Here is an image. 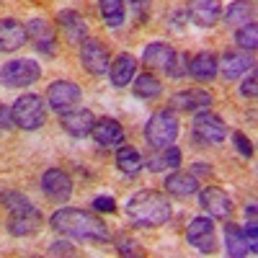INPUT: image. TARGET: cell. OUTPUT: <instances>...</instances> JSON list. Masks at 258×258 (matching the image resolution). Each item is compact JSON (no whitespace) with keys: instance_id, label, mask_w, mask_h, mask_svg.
<instances>
[{"instance_id":"cell-1","label":"cell","mask_w":258,"mask_h":258,"mask_svg":"<svg viewBox=\"0 0 258 258\" xmlns=\"http://www.w3.org/2000/svg\"><path fill=\"white\" fill-rule=\"evenodd\" d=\"M49 227L59 235H68L75 240H88V243H109L111 230L101 217H96L93 212L75 209V207H59L52 217Z\"/></svg>"},{"instance_id":"cell-2","label":"cell","mask_w":258,"mask_h":258,"mask_svg":"<svg viewBox=\"0 0 258 258\" xmlns=\"http://www.w3.org/2000/svg\"><path fill=\"white\" fill-rule=\"evenodd\" d=\"M126 217L135 227L150 230V227H160L170 220V202L165 199V194L155 188H142L132 194L126 202Z\"/></svg>"},{"instance_id":"cell-3","label":"cell","mask_w":258,"mask_h":258,"mask_svg":"<svg viewBox=\"0 0 258 258\" xmlns=\"http://www.w3.org/2000/svg\"><path fill=\"white\" fill-rule=\"evenodd\" d=\"M0 202L8 209V232L16 235V238H29V235H36L41 227V212L39 207H34L24 194L18 191H6L0 194Z\"/></svg>"},{"instance_id":"cell-4","label":"cell","mask_w":258,"mask_h":258,"mask_svg":"<svg viewBox=\"0 0 258 258\" xmlns=\"http://www.w3.org/2000/svg\"><path fill=\"white\" fill-rule=\"evenodd\" d=\"M142 59H145L147 68L160 70L170 78L186 75V64H188V57L176 52L170 44H165V41H153V44H147L145 52H142Z\"/></svg>"},{"instance_id":"cell-5","label":"cell","mask_w":258,"mask_h":258,"mask_svg":"<svg viewBox=\"0 0 258 258\" xmlns=\"http://www.w3.org/2000/svg\"><path fill=\"white\" fill-rule=\"evenodd\" d=\"M11 114H13L16 126L26 129V132H34V129H41L47 124V101L36 93H24L13 101Z\"/></svg>"},{"instance_id":"cell-6","label":"cell","mask_w":258,"mask_h":258,"mask_svg":"<svg viewBox=\"0 0 258 258\" xmlns=\"http://www.w3.org/2000/svg\"><path fill=\"white\" fill-rule=\"evenodd\" d=\"M178 137V116L173 109H160L145 124V140L150 147H168Z\"/></svg>"},{"instance_id":"cell-7","label":"cell","mask_w":258,"mask_h":258,"mask_svg":"<svg viewBox=\"0 0 258 258\" xmlns=\"http://www.w3.org/2000/svg\"><path fill=\"white\" fill-rule=\"evenodd\" d=\"M225 135H227V126L214 111L209 109L197 111L194 124H191V140L197 147H214L225 140Z\"/></svg>"},{"instance_id":"cell-8","label":"cell","mask_w":258,"mask_h":258,"mask_svg":"<svg viewBox=\"0 0 258 258\" xmlns=\"http://www.w3.org/2000/svg\"><path fill=\"white\" fill-rule=\"evenodd\" d=\"M39 78H41V64L31 57L11 59L0 68V83L6 88H26V85H34Z\"/></svg>"},{"instance_id":"cell-9","label":"cell","mask_w":258,"mask_h":258,"mask_svg":"<svg viewBox=\"0 0 258 258\" xmlns=\"http://www.w3.org/2000/svg\"><path fill=\"white\" fill-rule=\"evenodd\" d=\"M80 98H83V91H80L78 83H73V80H54V83H49L44 101H47V106L52 111L64 114V111L75 109V106L80 103Z\"/></svg>"},{"instance_id":"cell-10","label":"cell","mask_w":258,"mask_h":258,"mask_svg":"<svg viewBox=\"0 0 258 258\" xmlns=\"http://www.w3.org/2000/svg\"><path fill=\"white\" fill-rule=\"evenodd\" d=\"M80 64L91 75L109 73V64H111L109 47H106L101 39H85L83 44H80Z\"/></svg>"},{"instance_id":"cell-11","label":"cell","mask_w":258,"mask_h":258,"mask_svg":"<svg viewBox=\"0 0 258 258\" xmlns=\"http://www.w3.org/2000/svg\"><path fill=\"white\" fill-rule=\"evenodd\" d=\"M41 191L47 194L49 202L64 204L73 197V178L59 168H49V170H44V176H41Z\"/></svg>"},{"instance_id":"cell-12","label":"cell","mask_w":258,"mask_h":258,"mask_svg":"<svg viewBox=\"0 0 258 258\" xmlns=\"http://www.w3.org/2000/svg\"><path fill=\"white\" fill-rule=\"evenodd\" d=\"M186 240L199 253H214L217 240H214V222H212V217H194L191 225L186 227Z\"/></svg>"},{"instance_id":"cell-13","label":"cell","mask_w":258,"mask_h":258,"mask_svg":"<svg viewBox=\"0 0 258 258\" xmlns=\"http://www.w3.org/2000/svg\"><path fill=\"white\" fill-rule=\"evenodd\" d=\"M199 194V204L209 217H230L232 214V199L217 186H204L197 191Z\"/></svg>"},{"instance_id":"cell-14","label":"cell","mask_w":258,"mask_h":258,"mask_svg":"<svg viewBox=\"0 0 258 258\" xmlns=\"http://www.w3.org/2000/svg\"><path fill=\"white\" fill-rule=\"evenodd\" d=\"M212 103L214 98L204 88H186V91H178L170 96V109H176V111H202V109H209Z\"/></svg>"},{"instance_id":"cell-15","label":"cell","mask_w":258,"mask_h":258,"mask_svg":"<svg viewBox=\"0 0 258 258\" xmlns=\"http://www.w3.org/2000/svg\"><path fill=\"white\" fill-rule=\"evenodd\" d=\"M188 18L197 26H214L222 18V0H188Z\"/></svg>"},{"instance_id":"cell-16","label":"cell","mask_w":258,"mask_h":258,"mask_svg":"<svg viewBox=\"0 0 258 258\" xmlns=\"http://www.w3.org/2000/svg\"><path fill=\"white\" fill-rule=\"evenodd\" d=\"M29 31L18 18H0V52H16L26 44Z\"/></svg>"},{"instance_id":"cell-17","label":"cell","mask_w":258,"mask_h":258,"mask_svg":"<svg viewBox=\"0 0 258 258\" xmlns=\"http://www.w3.org/2000/svg\"><path fill=\"white\" fill-rule=\"evenodd\" d=\"M91 137H93L96 145H101L103 150H106V147H116V145L124 142V129H121V124H119L116 119L101 116V119H96V124H93V129H91Z\"/></svg>"},{"instance_id":"cell-18","label":"cell","mask_w":258,"mask_h":258,"mask_svg":"<svg viewBox=\"0 0 258 258\" xmlns=\"http://www.w3.org/2000/svg\"><path fill=\"white\" fill-rule=\"evenodd\" d=\"M59 124H62V129H64L68 135H73V137H85V135H91V129H93V124H96V116H93V111H88V109H70V111L59 114Z\"/></svg>"},{"instance_id":"cell-19","label":"cell","mask_w":258,"mask_h":258,"mask_svg":"<svg viewBox=\"0 0 258 258\" xmlns=\"http://www.w3.org/2000/svg\"><path fill=\"white\" fill-rule=\"evenodd\" d=\"M253 68V57L245 49H230L220 59V70L225 80H238Z\"/></svg>"},{"instance_id":"cell-20","label":"cell","mask_w":258,"mask_h":258,"mask_svg":"<svg viewBox=\"0 0 258 258\" xmlns=\"http://www.w3.org/2000/svg\"><path fill=\"white\" fill-rule=\"evenodd\" d=\"M59 21V29L64 34V39L70 41V44H83L85 39H88V24H85V18L75 11H62L57 16Z\"/></svg>"},{"instance_id":"cell-21","label":"cell","mask_w":258,"mask_h":258,"mask_svg":"<svg viewBox=\"0 0 258 258\" xmlns=\"http://www.w3.org/2000/svg\"><path fill=\"white\" fill-rule=\"evenodd\" d=\"M181 165V150L176 145L168 147H155L153 155L145 158V168L153 170V173H163V170H176Z\"/></svg>"},{"instance_id":"cell-22","label":"cell","mask_w":258,"mask_h":258,"mask_svg":"<svg viewBox=\"0 0 258 258\" xmlns=\"http://www.w3.org/2000/svg\"><path fill=\"white\" fill-rule=\"evenodd\" d=\"M186 73L194 78V80H212L214 75L220 73V59L214 57L212 52H199V54H194L186 64Z\"/></svg>"},{"instance_id":"cell-23","label":"cell","mask_w":258,"mask_h":258,"mask_svg":"<svg viewBox=\"0 0 258 258\" xmlns=\"http://www.w3.org/2000/svg\"><path fill=\"white\" fill-rule=\"evenodd\" d=\"M163 186H165L168 194H173V197H178V199L194 197V194L202 188L199 186V178L194 176V173H186V170H176V173H170Z\"/></svg>"},{"instance_id":"cell-24","label":"cell","mask_w":258,"mask_h":258,"mask_svg":"<svg viewBox=\"0 0 258 258\" xmlns=\"http://www.w3.org/2000/svg\"><path fill=\"white\" fill-rule=\"evenodd\" d=\"M135 70H137L135 54L121 52V54L109 64V78H111V83L116 85V88H124V85H129V83L135 80Z\"/></svg>"},{"instance_id":"cell-25","label":"cell","mask_w":258,"mask_h":258,"mask_svg":"<svg viewBox=\"0 0 258 258\" xmlns=\"http://www.w3.org/2000/svg\"><path fill=\"white\" fill-rule=\"evenodd\" d=\"M222 18H225V26L240 29V26L250 24V21H255V8L250 0H232L227 6V11L222 13Z\"/></svg>"},{"instance_id":"cell-26","label":"cell","mask_w":258,"mask_h":258,"mask_svg":"<svg viewBox=\"0 0 258 258\" xmlns=\"http://www.w3.org/2000/svg\"><path fill=\"white\" fill-rule=\"evenodd\" d=\"M26 31H29V36L36 39V49L39 52H44V54H52L54 52V31H52V26L47 24V21L31 18Z\"/></svg>"},{"instance_id":"cell-27","label":"cell","mask_w":258,"mask_h":258,"mask_svg":"<svg viewBox=\"0 0 258 258\" xmlns=\"http://www.w3.org/2000/svg\"><path fill=\"white\" fill-rule=\"evenodd\" d=\"M225 250H227V255H232V258H243V255L250 253L240 225H235V222H227V225H225Z\"/></svg>"},{"instance_id":"cell-28","label":"cell","mask_w":258,"mask_h":258,"mask_svg":"<svg viewBox=\"0 0 258 258\" xmlns=\"http://www.w3.org/2000/svg\"><path fill=\"white\" fill-rule=\"evenodd\" d=\"M98 11H101V18L106 26H121L124 18H126V3L124 0H98Z\"/></svg>"},{"instance_id":"cell-29","label":"cell","mask_w":258,"mask_h":258,"mask_svg":"<svg viewBox=\"0 0 258 258\" xmlns=\"http://www.w3.org/2000/svg\"><path fill=\"white\" fill-rule=\"evenodd\" d=\"M116 168L121 170V173H126V176H135V173H140V170L145 168V158L137 153L135 147H119L116 150Z\"/></svg>"},{"instance_id":"cell-30","label":"cell","mask_w":258,"mask_h":258,"mask_svg":"<svg viewBox=\"0 0 258 258\" xmlns=\"http://www.w3.org/2000/svg\"><path fill=\"white\" fill-rule=\"evenodd\" d=\"M132 91H135V96H137V98L150 101V98H158V96L163 93V83H160L153 73H142V75H137V78H135Z\"/></svg>"},{"instance_id":"cell-31","label":"cell","mask_w":258,"mask_h":258,"mask_svg":"<svg viewBox=\"0 0 258 258\" xmlns=\"http://www.w3.org/2000/svg\"><path fill=\"white\" fill-rule=\"evenodd\" d=\"M235 41H238L240 49L253 52L258 47V24H255V21H250V24H245L240 29H235Z\"/></svg>"},{"instance_id":"cell-32","label":"cell","mask_w":258,"mask_h":258,"mask_svg":"<svg viewBox=\"0 0 258 258\" xmlns=\"http://www.w3.org/2000/svg\"><path fill=\"white\" fill-rule=\"evenodd\" d=\"M258 78H255V68H250V73H248V78L240 83V96L243 98H255V93H258Z\"/></svg>"},{"instance_id":"cell-33","label":"cell","mask_w":258,"mask_h":258,"mask_svg":"<svg viewBox=\"0 0 258 258\" xmlns=\"http://www.w3.org/2000/svg\"><path fill=\"white\" fill-rule=\"evenodd\" d=\"M232 142L238 147V153L245 155V158H253V142L243 135V132H232Z\"/></svg>"},{"instance_id":"cell-34","label":"cell","mask_w":258,"mask_h":258,"mask_svg":"<svg viewBox=\"0 0 258 258\" xmlns=\"http://www.w3.org/2000/svg\"><path fill=\"white\" fill-rule=\"evenodd\" d=\"M91 207H93L96 212H106V214H111V212H116V199L106 194V197H96Z\"/></svg>"},{"instance_id":"cell-35","label":"cell","mask_w":258,"mask_h":258,"mask_svg":"<svg viewBox=\"0 0 258 258\" xmlns=\"http://www.w3.org/2000/svg\"><path fill=\"white\" fill-rule=\"evenodd\" d=\"M47 253H49V255H75V248H73V243H68V240H54V243H49Z\"/></svg>"},{"instance_id":"cell-36","label":"cell","mask_w":258,"mask_h":258,"mask_svg":"<svg viewBox=\"0 0 258 258\" xmlns=\"http://www.w3.org/2000/svg\"><path fill=\"white\" fill-rule=\"evenodd\" d=\"M258 225H255V220H250V225L243 230V235H245V243H248V248H250V255H255L258 253V230H255Z\"/></svg>"},{"instance_id":"cell-37","label":"cell","mask_w":258,"mask_h":258,"mask_svg":"<svg viewBox=\"0 0 258 258\" xmlns=\"http://www.w3.org/2000/svg\"><path fill=\"white\" fill-rule=\"evenodd\" d=\"M121 255H142V250H140V243H135V240H129V238H121L119 240V248H116Z\"/></svg>"},{"instance_id":"cell-38","label":"cell","mask_w":258,"mask_h":258,"mask_svg":"<svg viewBox=\"0 0 258 258\" xmlns=\"http://www.w3.org/2000/svg\"><path fill=\"white\" fill-rule=\"evenodd\" d=\"M0 126H3V129L16 126L13 124V114H11V106H0Z\"/></svg>"},{"instance_id":"cell-39","label":"cell","mask_w":258,"mask_h":258,"mask_svg":"<svg viewBox=\"0 0 258 258\" xmlns=\"http://www.w3.org/2000/svg\"><path fill=\"white\" fill-rule=\"evenodd\" d=\"M124 3H129L137 13H142V6H147V0H124Z\"/></svg>"},{"instance_id":"cell-40","label":"cell","mask_w":258,"mask_h":258,"mask_svg":"<svg viewBox=\"0 0 258 258\" xmlns=\"http://www.w3.org/2000/svg\"><path fill=\"white\" fill-rule=\"evenodd\" d=\"M245 217L255 220V204H253V202H250V204H245Z\"/></svg>"},{"instance_id":"cell-41","label":"cell","mask_w":258,"mask_h":258,"mask_svg":"<svg viewBox=\"0 0 258 258\" xmlns=\"http://www.w3.org/2000/svg\"><path fill=\"white\" fill-rule=\"evenodd\" d=\"M194 170H197V173H209V165L207 163H194Z\"/></svg>"}]
</instances>
